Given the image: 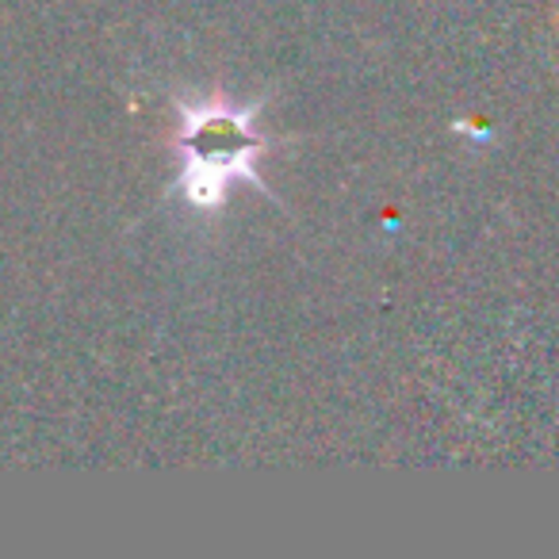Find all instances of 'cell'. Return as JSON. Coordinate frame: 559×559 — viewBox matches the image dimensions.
<instances>
[{
	"label": "cell",
	"instance_id": "obj_1",
	"mask_svg": "<svg viewBox=\"0 0 559 559\" xmlns=\"http://www.w3.org/2000/svg\"><path fill=\"white\" fill-rule=\"evenodd\" d=\"M188 157H192V200L218 195L230 173H249V157L261 150V139L246 131V116L230 108H203L188 123Z\"/></svg>",
	"mask_w": 559,
	"mask_h": 559
}]
</instances>
